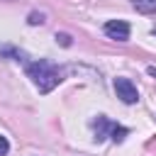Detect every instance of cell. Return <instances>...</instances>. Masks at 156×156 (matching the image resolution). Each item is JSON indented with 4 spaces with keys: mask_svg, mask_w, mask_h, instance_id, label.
<instances>
[{
    "mask_svg": "<svg viewBox=\"0 0 156 156\" xmlns=\"http://www.w3.org/2000/svg\"><path fill=\"white\" fill-rule=\"evenodd\" d=\"M27 76L39 88V93H51L63 80V71L58 66H54L51 61H44V58L34 61V63H27Z\"/></svg>",
    "mask_w": 156,
    "mask_h": 156,
    "instance_id": "1",
    "label": "cell"
},
{
    "mask_svg": "<svg viewBox=\"0 0 156 156\" xmlns=\"http://www.w3.org/2000/svg\"><path fill=\"white\" fill-rule=\"evenodd\" d=\"M115 93H117V98H119L124 105H134V102H139L136 85H134L129 78H115Z\"/></svg>",
    "mask_w": 156,
    "mask_h": 156,
    "instance_id": "2",
    "label": "cell"
},
{
    "mask_svg": "<svg viewBox=\"0 0 156 156\" xmlns=\"http://www.w3.org/2000/svg\"><path fill=\"white\" fill-rule=\"evenodd\" d=\"M105 34L115 41H127L129 39V24L124 20H110V22H105Z\"/></svg>",
    "mask_w": 156,
    "mask_h": 156,
    "instance_id": "3",
    "label": "cell"
},
{
    "mask_svg": "<svg viewBox=\"0 0 156 156\" xmlns=\"http://www.w3.org/2000/svg\"><path fill=\"white\" fill-rule=\"evenodd\" d=\"M90 127H93V132H95V141H102V139L110 134L112 122H110L105 115H98V119H93V122H90Z\"/></svg>",
    "mask_w": 156,
    "mask_h": 156,
    "instance_id": "4",
    "label": "cell"
},
{
    "mask_svg": "<svg viewBox=\"0 0 156 156\" xmlns=\"http://www.w3.org/2000/svg\"><path fill=\"white\" fill-rule=\"evenodd\" d=\"M132 5L141 15H154L156 12V0H132Z\"/></svg>",
    "mask_w": 156,
    "mask_h": 156,
    "instance_id": "5",
    "label": "cell"
},
{
    "mask_svg": "<svg viewBox=\"0 0 156 156\" xmlns=\"http://www.w3.org/2000/svg\"><path fill=\"white\" fill-rule=\"evenodd\" d=\"M129 134V129L127 127H119V124H112V129H110V136H112V141L115 144H119V141H124V136Z\"/></svg>",
    "mask_w": 156,
    "mask_h": 156,
    "instance_id": "6",
    "label": "cell"
},
{
    "mask_svg": "<svg viewBox=\"0 0 156 156\" xmlns=\"http://www.w3.org/2000/svg\"><path fill=\"white\" fill-rule=\"evenodd\" d=\"M0 56H7L12 61H24V54L17 51V49H12V46H0Z\"/></svg>",
    "mask_w": 156,
    "mask_h": 156,
    "instance_id": "7",
    "label": "cell"
},
{
    "mask_svg": "<svg viewBox=\"0 0 156 156\" xmlns=\"http://www.w3.org/2000/svg\"><path fill=\"white\" fill-rule=\"evenodd\" d=\"M27 22H29V24H44V15H41V12H32V15L27 17Z\"/></svg>",
    "mask_w": 156,
    "mask_h": 156,
    "instance_id": "8",
    "label": "cell"
},
{
    "mask_svg": "<svg viewBox=\"0 0 156 156\" xmlns=\"http://www.w3.org/2000/svg\"><path fill=\"white\" fill-rule=\"evenodd\" d=\"M56 41H58L61 46H71V37H68V34H56Z\"/></svg>",
    "mask_w": 156,
    "mask_h": 156,
    "instance_id": "9",
    "label": "cell"
},
{
    "mask_svg": "<svg viewBox=\"0 0 156 156\" xmlns=\"http://www.w3.org/2000/svg\"><path fill=\"white\" fill-rule=\"evenodd\" d=\"M7 151H10V141H7L5 136H0V156H5Z\"/></svg>",
    "mask_w": 156,
    "mask_h": 156,
    "instance_id": "10",
    "label": "cell"
},
{
    "mask_svg": "<svg viewBox=\"0 0 156 156\" xmlns=\"http://www.w3.org/2000/svg\"><path fill=\"white\" fill-rule=\"evenodd\" d=\"M146 73H149L151 78H156V66H149V68H146Z\"/></svg>",
    "mask_w": 156,
    "mask_h": 156,
    "instance_id": "11",
    "label": "cell"
},
{
    "mask_svg": "<svg viewBox=\"0 0 156 156\" xmlns=\"http://www.w3.org/2000/svg\"><path fill=\"white\" fill-rule=\"evenodd\" d=\"M154 34H156V27H154Z\"/></svg>",
    "mask_w": 156,
    "mask_h": 156,
    "instance_id": "12",
    "label": "cell"
}]
</instances>
